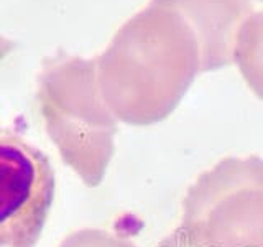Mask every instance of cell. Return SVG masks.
Segmentation results:
<instances>
[{"instance_id":"obj_1","label":"cell","mask_w":263,"mask_h":247,"mask_svg":"<svg viewBox=\"0 0 263 247\" xmlns=\"http://www.w3.org/2000/svg\"><path fill=\"white\" fill-rule=\"evenodd\" d=\"M94 61L104 102L130 126L166 119L201 71L193 27L178 10L153 0Z\"/></svg>"},{"instance_id":"obj_2","label":"cell","mask_w":263,"mask_h":247,"mask_svg":"<svg viewBox=\"0 0 263 247\" xmlns=\"http://www.w3.org/2000/svg\"><path fill=\"white\" fill-rule=\"evenodd\" d=\"M156 247H263V160L227 156L183 201L181 224Z\"/></svg>"},{"instance_id":"obj_3","label":"cell","mask_w":263,"mask_h":247,"mask_svg":"<svg viewBox=\"0 0 263 247\" xmlns=\"http://www.w3.org/2000/svg\"><path fill=\"white\" fill-rule=\"evenodd\" d=\"M40 94L49 132L60 144L64 158L81 173L82 155H94L104 171L114 150L112 137L117 123L99 91L96 61L53 60L41 76Z\"/></svg>"},{"instance_id":"obj_4","label":"cell","mask_w":263,"mask_h":247,"mask_svg":"<svg viewBox=\"0 0 263 247\" xmlns=\"http://www.w3.org/2000/svg\"><path fill=\"white\" fill-rule=\"evenodd\" d=\"M54 189L48 156L16 132L0 127V247H35Z\"/></svg>"},{"instance_id":"obj_5","label":"cell","mask_w":263,"mask_h":247,"mask_svg":"<svg viewBox=\"0 0 263 247\" xmlns=\"http://www.w3.org/2000/svg\"><path fill=\"white\" fill-rule=\"evenodd\" d=\"M178 10L191 25L201 51V71L219 69L234 60V45L252 15L250 0H153Z\"/></svg>"},{"instance_id":"obj_6","label":"cell","mask_w":263,"mask_h":247,"mask_svg":"<svg viewBox=\"0 0 263 247\" xmlns=\"http://www.w3.org/2000/svg\"><path fill=\"white\" fill-rule=\"evenodd\" d=\"M234 60L247 84L263 101V12L252 13L238 30Z\"/></svg>"},{"instance_id":"obj_7","label":"cell","mask_w":263,"mask_h":247,"mask_svg":"<svg viewBox=\"0 0 263 247\" xmlns=\"http://www.w3.org/2000/svg\"><path fill=\"white\" fill-rule=\"evenodd\" d=\"M61 247H137L127 239L110 236L104 231L84 229L79 233H74L71 237L64 241Z\"/></svg>"},{"instance_id":"obj_8","label":"cell","mask_w":263,"mask_h":247,"mask_svg":"<svg viewBox=\"0 0 263 247\" xmlns=\"http://www.w3.org/2000/svg\"><path fill=\"white\" fill-rule=\"evenodd\" d=\"M13 49V43L10 40H7V38H4L2 35H0V60L7 55V53H10Z\"/></svg>"},{"instance_id":"obj_9","label":"cell","mask_w":263,"mask_h":247,"mask_svg":"<svg viewBox=\"0 0 263 247\" xmlns=\"http://www.w3.org/2000/svg\"><path fill=\"white\" fill-rule=\"evenodd\" d=\"M261 2H263V0H261Z\"/></svg>"}]
</instances>
